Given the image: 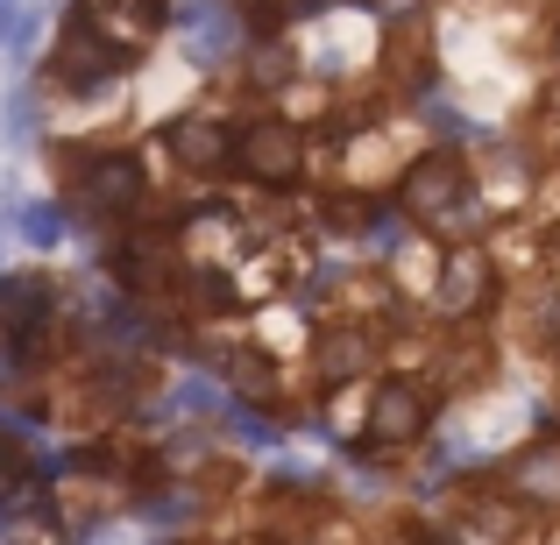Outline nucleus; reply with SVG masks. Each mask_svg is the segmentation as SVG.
<instances>
[{"mask_svg": "<svg viewBox=\"0 0 560 545\" xmlns=\"http://www.w3.org/2000/svg\"><path fill=\"white\" fill-rule=\"evenodd\" d=\"M65 199L100 227H136V213L150 205V170L136 164V150H71L65 156Z\"/></svg>", "mask_w": 560, "mask_h": 545, "instance_id": "f257e3e1", "label": "nucleus"}, {"mask_svg": "<svg viewBox=\"0 0 560 545\" xmlns=\"http://www.w3.org/2000/svg\"><path fill=\"white\" fill-rule=\"evenodd\" d=\"M476 164L462 150H425L419 164L397 178V205H405L411 227L425 234H462V220L476 213Z\"/></svg>", "mask_w": 560, "mask_h": 545, "instance_id": "f03ea898", "label": "nucleus"}, {"mask_svg": "<svg viewBox=\"0 0 560 545\" xmlns=\"http://www.w3.org/2000/svg\"><path fill=\"white\" fill-rule=\"evenodd\" d=\"M440 418V382L433 376H376L370 418H362V453L370 461H397L411 453Z\"/></svg>", "mask_w": 560, "mask_h": 545, "instance_id": "7ed1b4c3", "label": "nucleus"}, {"mask_svg": "<svg viewBox=\"0 0 560 545\" xmlns=\"http://www.w3.org/2000/svg\"><path fill=\"white\" fill-rule=\"evenodd\" d=\"M128 64H136V50H128V43H114L85 8L65 14L57 50H50V85H57V93H100V85H114Z\"/></svg>", "mask_w": 560, "mask_h": 545, "instance_id": "20e7f679", "label": "nucleus"}, {"mask_svg": "<svg viewBox=\"0 0 560 545\" xmlns=\"http://www.w3.org/2000/svg\"><path fill=\"white\" fill-rule=\"evenodd\" d=\"M234 178L262 185V191H291L305 178V135L291 114H248L234 135Z\"/></svg>", "mask_w": 560, "mask_h": 545, "instance_id": "39448f33", "label": "nucleus"}, {"mask_svg": "<svg viewBox=\"0 0 560 545\" xmlns=\"http://www.w3.org/2000/svg\"><path fill=\"white\" fill-rule=\"evenodd\" d=\"M497 298H504L497 256L482 241H454L447 262H440V276H433V312L454 319V327H476L482 312H497Z\"/></svg>", "mask_w": 560, "mask_h": 545, "instance_id": "423d86ee", "label": "nucleus"}, {"mask_svg": "<svg viewBox=\"0 0 560 545\" xmlns=\"http://www.w3.org/2000/svg\"><path fill=\"white\" fill-rule=\"evenodd\" d=\"M234 135H242V128H234L228 114L191 107V114H178V121L164 128V150H171V164H178L185 178L213 185V178H234Z\"/></svg>", "mask_w": 560, "mask_h": 545, "instance_id": "0eeeda50", "label": "nucleus"}, {"mask_svg": "<svg viewBox=\"0 0 560 545\" xmlns=\"http://www.w3.org/2000/svg\"><path fill=\"white\" fill-rule=\"evenodd\" d=\"M376 362H383V341H376V327H362V319H341V327H319V341H313V376L327 382V390H341V382H362V376H376Z\"/></svg>", "mask_w": 560, "mask_h": 545, "instance_id": "6e6552de", "label": "nucleus"}, {"mask_svg": "<svg viewBox=\"0 0 560 545\" xmlns=\"http://www.w3.org/2000/svg\"><path fill=\"white\" fill-rule=\"evenodd\" d=\"M497 489L518 496L533 518H560V439H539V447H525L518 461H504Z\"/></svg>", "mask_w": 560, "mask_h": 545, "instance_id": "1a4fd4ad", "label": "nucleus"}, {"mask_svg": "<svg viewBox=\"0 0 560 545\" xmlns=\"http://www.w3.org/2000/svg\"><path fill=\"white\" fill-rule=\"evenodd\" d=\"M220 376H228L234 396H248V404H277V368H270V355H256V347H228V355H220Z\"/></svg>", "mask_w": 560, "mask_h": 545, "instance_id": "9d476101", "label": "nucleus"}, {"mask_svg": "<svg viewBox=\"0 0 560 545\" xmlns=\"http://www.w3.org/2000/svg\"><path fill=\"white\" fill-rule=\"evenodd\" d=\"M291 545H362V532H355L348 518H334V510H319V518L305 524V532L291 538Z\"/></svg>", "mask_w": 560, "mask_h": 545, "instance_id": "9b49d317", "label": "nucleus"}, {"mask_svg": "<svg viewBox=\"0 0 560 545\" xmlns=\"http://www.w3.org/2000/svg\"><path fill=\"white\" fill-rule=\"evenodd\" d=\"M0 482H8V489L28 482V447H22V439H0Z\"/></svg>", "mask_w": 560, "mask_h": 545, "instance_id": "f8f14e48", "label": "nucleus"}, {"mask_svg": "<svg viewBox=\"0 0 560 545\" xmlns=\"http://www.w3.org/2000/svg\"><path fill=\"white\" fill-rule=\"evenodd\" d=\"M547 57L560 64V8H553V22H547Z\"/></svg>", "mask_w": 560, "mask_h": 545, "instance_id": "ddd939ff", "label": "nucleus"}, {"mask_svg": "<svg viewBox=\"0 0 560 545\" xmlns=\"http://www.w3.org/2000/svg\"><path fill=\"white\" fill-rule=\"evenodd\" d=\"M553 256H560V227H553Z\"/></svg>", "mask_w": 560, "mask_h": 545, "instance_id": "4468645a", "label": "nucleus"}]
</instances>
